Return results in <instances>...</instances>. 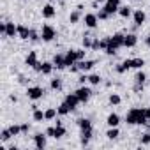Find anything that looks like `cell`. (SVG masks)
<instances>
[{
    "mask_svg": "<svg viewBox=\"0 0 150 150\" xmlns=\"http://www.w3.org/2000/svg\"><path fill=\"white\" fill-rule=\"evenodd\" d=\"M125 122L131 124V125H145V124H148V118L145 115V108H132L125 115Z\"/></svg>",
    "mask_w": 150,
    "mask_h": 150,
    "instance_id": "6da1fadb",
    "label": "cell"
},
{
    "mask_svg": "<svg viewBox=\"0 0 150 150\" xmlns=\"http://www.w3.org/2000/svg\"><path fill=\"white\" fill-rule=\"evenodd\" d=\"M124 34H115L113 37H108V48L104 50L108 55H115L117 53V50L118 48H122L124 46Z\"/></svg>",
    "mask_w": 150,
    "mask_h": 150,
    "instance_id": "7a4b0ae2",
    "label": "cell"
},
{
    "mask_svg": "<svg viewBox=\"0 0 150 150\" xmlns=\"http://www.w3.org/2000/svg\"><path fill=\"white\" fill-rule=\"evenodd\" d=\"M103 9H104L110 16L115 14V13H118V9H120V0H106Z\"/></svg>",
    "mask_w": 150,
    "mask_h": 150,
    "instance_id": "3957f363",
    "label": "cell"
},
{
    "mask_svg": "<svg viewBox=\"0 0 150 150\" xmlns=\"http://www.w3.org/2000/svg\"><path fill=\"white\" fill-rule=\"evenodd\" d=\"M41 37H42V41H46V42L53 41V39H55V28H53L51 25H44V27H42V32H41Z\"/></svg>",
    "mask_w": 150,
    "mask_h": 150,
    "instance_id": "277c9868",
    "label": "cell"
},
{
    "mask_svg": "<svg viewBox=\"0 0 150 150\" xmlns=\"http://www.w3.org/2000/svg\"><path fill=\"white\" fill-rule=\"evenodd\" d=\"M27 96H28V99L37 101V99H41L44 96V88H41V87H30L27 90Z\"/></svg>",
    "mask_w": 150,
    "mask_h": 150,
    "instance_id": "5b68a950",
    "label": "cell"
},
{
    "mask_svg": "<svg viewBox=\"0 0 150 150\" xmlns=\"http://www.w3.org/2000/svg\"><path fill=\"white\" fill-rule=\"evenodd\" d=\"M74 94H76L78 96V99L81 101V103H87L88 99H90V96H92V90L88 88V87H80L76 92H74Z\"/></svg>",
    "mask_w": 150,
    "mask_h": 150,
    "instance_id": "8992f818",
    "label": "cell"
},
{
    "mask_svg": "<svg viewBox=\"0 0 150 150\" xmlns=\"http://www.w3.org/2000/svg\"><path fill=\"white\" fill-rule=\"evenodd\" d=\"M65 134V129L62 125H57V127H48L46 129V136H51V138H62Z\"/></svg>",
    "mask_w": 150,
    "mask_h": 150,
    "instance_id": "52a82bcc",
    "label": "cell"
},
{
    "mask_svg": "<svg viewBox=\"0 0 150 150\" xmlns=\"http://www.w3.org/2000/svg\"><path fill=\"white\" fill-rule=\"evenodd\" d=\"M76 62H78V57H76V50H71V51H67V53H65V65H67V67L74 65Z\"/></svg>",
    "mask_w": 150,
    "mask_h": 150,
    "instance_id": "ba28073f",
    "label": "cell"
},
{
    "mask_svg": "<svg viewBox=\"0 0 150 150\" xmlns=\"http://www.w3.org/2000/svg\"><path fill=\"white\" fill-rule=\"evenodd\" d=\"M97 21H99V18H97V14H85V25L88 27V28H96L97 27Z\"/></svg>",
    "mask_w": 150,
    "mask_h": 150,
    "instance_id": "9c48e42d",
    "label": "cell"
},
{
    "mask_svg": "<svg viewBox=\"0 0 150 150\" xmlns=\"http://www.w3.org/2000/svg\"><path fill=\"white\" fill-rule=\"evenodd\" d=\"M30 34H32V30L28 28V27H25V25H18V35H20V39H30Z\"/></svg>",
    "mask_w": 150,
    "mask_h": 150,
    "instance_id": "30bf717a",
    "label": "cell"
},
{
    "mask_svg": "<svg viewBox=\"0 0 150 150\" xmlns=\"http://www.w3.org/2000/svg\"><path fill=\"white\" fill-rule=\"evenodd\" d=\"M25 62H27V65H30L32 69H35V67L39 65V62H37V53H35V51H30V53L27 55V60H25Z\"/></svg>",
    "mask_w": 150,
    "mask_h": 150,
    "instance_id": "8fae6325",
    "label": "cell"
},
{
    "mask_svg": "<svg viewBox=\"0 0 150 150\" xmlns=\"http://www.w3.org/2000/svg\"><path fill=\"white\" fill-rule=\"evenodd\" d=\"M76 65L80 67V71H90L96 65V60H80L76 62Z\"/></svg>",
    "mask_w": 150,
    "mask_h": 150,
    "instance_id": "7c38bea8",
    "label": "cell"
},
{
    "mask_svg": "<svg viewBox=\"0 0 150 150\" xmlns=\"http://www.w3.org/2000/svg\"><path fill=\"white\" fill-rule=\"evenodd\" d=\"M65 103L69 104V108H71V110H74V108L78 106V103H81V101L78 99V96H76V94H69V96L65 97Z\"/></svg>",
    "mask_w": 150,
    "mask_h": 150,
    "instance_id": "4fadbf2b",
    "label": "cell"
},
{
    "mask_svg": "<svg viewBox=\"0 0 150 150\" xmlns=\"http://www.w3.org/2000/svg\"><path fill=\"white\" fill-rule=\"evenodd\" d=\"M55 14H57V11H55V7H53L51 4H48V6L42 7V16H44L46 20H51Z\"/></svg>",
    "mask_w": 150,
    "mask_h": 150,
    "instance_id": "5bb4252c",
    "label": "cell"
},
{
    "mask_svg": "<svg viewBox=\"0 0 150 150\" xmlns=\"http://www.w3.org/2000/svg\"><path fill=\"white\" fill-rule=\"evenodd\" d=\"M53 65L57 67V69H65L67 65H65V57L64 55H55L53 57Z\"/></svg>",
    "mask_w": 150,
    "mask_h": 150,
    "instance_id": "9a60e30c",
    "label": "cell"
},
{
    "mask_svg": "<svg viewBox=\"0 0 150 150\" xmlns=\"http://www.w3.org/2000/svg\"><path fill=\"white\" fill-rule=\"evenodd\" d=\"M34 143H35V146H37L39 150H42V148L46 146V136H44V134H41V132H39V134H35V136H34Z\"/></svg>",
    "mask_w": 150,
    "mask_h": 150,
    "instance_id": "2e32d148",
    "label": "cell"
},
{
    "mask_svg": "<svg viewBox=\"0 0 150 150\" xmlns=\"http://www.w3.org/2000/svg\"><path fill=\"white\" fill-rule=\"evenodd\" d=\"M18 34V27H14V23L7 21L6 23V37H14Z\"/></svg>",
    "mask_w": 150,
    "mask_h": 150,
    "instance_id": "e0dca14e",
    "label": "cell"
},
{
    "mask_svg": "<svg viewBox=\"0 0 150 150\" xmlns=\"http://www.w3.org/2000/svg\"><path fill=\"white\" fill-rule=\"evenodd\" d=\"M136 42H138V37H136L134 34H127V35L124 37V46H127V48L136 46Z\"/></svg>",
    "mask_w": 150,
    "mask_h": 150,
    "instance_id": "ac0fdd59",
    "label": "cell"
},
{
    "mask_svg": "<svg viewBox=\"0 0 150 150\" xmlns=\"http://www.w3.org/2000/svg\"><path fill=\"white\" fill-rule=\"evenodd\" d=\"M129 69H132V58L124 60V62L117 67V72H118V74H122V72H125V71H129Z\"/></svg>",
    "mask_w": 150,
    "mask_h": 150,
    "instance_id": "d6986e66",
    "label": "cell"
},
{
    "mask_svg": "<svg viewBox=\"0 0 150 150\" xmlns=\"http://www.w3.org/2000/svg\"><path fill=\"white\" fill-rule=\"evenodd\" d=\"M106 124H108L110 127H118V124H120V117H118L117 113H111V115H108Z\"/></svg>",
    "mask_w": 150,
    "mask_h": 150,
    "instance_id": "ffe728a7",
    "label": "cell"
},
{
    "mask_svg": "<svg viewBox=\"0 0 150 150\" xmlns=\"http://www.w3.org/2000/svg\"><path fill=\"white\" fill-rule=\"evenodd\" d=\"M145 18H146V16H145V13H143V11H141V9H139V11H136V13H134V23H136V25H138V27H141V25H143V23H145Z\"/></svg>",
    "mask_w": 150,
    "mask_h": 150,
    "instance_id": "44dd1931",
    "label": "cell"
},
{
    "mask_svg": "<svg viewBox=\"0 0 150 150\" xmlns=\"http://www.w3.org/2000/svg\"><path fill=\"white\" fill-rule=\"evenodd\" d=\"M78 125H80V129H81V131L92 129V122H90L88 118H80V120H78Z\"/></svg>",
    "mask_w": 150,
    "mask_h": 150,
    "instance_id": "7402d4cb",
    "label": "cell"
},
{
    "mask_svg": "<svg viewBox=\"0 0 150 150\" xmlns=\"http://www.w3.org/2000/svg\"><path fill=\"white\" fill-rule=\"evenodd\" d=\"M92 138V129H87V131H81V145H88Z\"/></svg>",
    "mask_w": 150,
    "mask_h": 150,
    "instance_id": "603a6c76",
    "label": "cell"
},
{
    "mask_svg": "<svg viewBox=\"0 0 150 150\" xmlns=\"http://www.w3.org/2000/svg\"><path fill=\"white\" fill-rule=\"evenodd\" d=\"M80 18H81V11H80V9H76L74 13H71V16H69L71 25H72V23H78V21H80Z\"/></svg>",
    "mask_w": 150,
    "mask_h": 150,
    "instance_id": "cb8c5ba5",
    "label": "cell"
},
{
    "mask_svg": "<svg viewBox=\"0 0 150 150\" xmlns=\"http://www.w3.org/2000/svg\"><path fill=\"white\" fill-rule=\"evenodd\" d=\"M57 110H58V115H67L69 111H72V110L69 108V104H67L65 101H64V103H62V104H60V106H58Z\"/></svg>",
    "mask_w": 150,
    "mask_h": 150,
    "instance_id": "d4e9b609",
    "label": "cell"
},
{
    "mask_svg": "<svg viewBox=\"0 0 150 150\" xmlns=\"http://www.w3.org/2000/svg\"><path fill=\"white\" fill-rule=\"evenodd\" d=\"M53 64H50V62H42V67H41V72L42 74H50L51 71H53Z\"/></svg>",
    "mask_w": 150,
    "mask_h": 150,
    "instance_id": "484cf974",
    "label": "cell"
},
{
    "mask_svg": "<svg viewBox=\"0 0 150 150\" xmlns=\"http://www.w3.org/2000/svg\"><path fill=\"white\" fill-rule=\"evenodd\" d=\"M57 113H58V110L50 108V110H46V111H44V117H46V120H53V118L57 117Z\"/></svg>",
    "mask_w": 150,
    "mask_h": 150,
    "instance_id": "4316f807",
    "label": "cell"
},
{
    "mask_svg": "<svg viewBox=\"0 0 150 150\" xmlns=\"http://www.w3.org/2000/svg\"><path fill=\"white\" fill-rule=\"evenodd\" d=\"M145 80H146V74H145V72H141V71L134 76V81H136V83H139V85H143V83H145Z\"/></svg>",
    "mask_w": 150,
    "mask_h": 150,
    "instance_id": "83f0119b",
    "label": "cell"
},
{
    "mask_svg": "<svg viewBox=\"0 0 150 150\" xmlns=\"http://www.w3.org/2000/svg\"><path fill=\"white\" fill-rule=\"evenodd\" d=\"M118 14H120L122 18H129V16H131V7H127V6H125V7H120V9H118Z\"/></svg>",
    "mask_w": 150,
    "mask_h": 150,
    "instance_id": "f1b7e54d",
    "label": "cell"
},
{
    "mask_svg": "<svg viewBox=\"0 0 150 150\" xmlns=\"http://www.w3.org/2000/svg\"><path fill=\"white\" fill-rule=\"evenodd\" d=\"M118 134H120V131H118V129H117V127H111V129H110V131H108V132H106V136H108V138H110V139H115V138H117V136H118Z\"/></svg>",
    "mask_w": 150,
    "mask_h": 150,
    "instance_id": "f546056e",
    "label": "cell"
},
{
    "mask_svg": "<svg viewBox=\"0 0 150 150\" xmlns=\"http://www.w3.org/2000/svg\"><path fill=\"white\" fill-rule=\"evenodd\" d=\"M145 65V60L143 58H132V67L134 69H141Z\"/></svg>",
    "mask_w": 150,
    "mask_h": 150,
    "instance_id": "4dcf8cb0",
    "label": "cell"
},
{
    "mask_svg": "<svg viewBox=\"0 0 150 150\" xmlns=\"http://www.w3.org/2000/svg\"><path fill=\"white\" fill-rule=\"evenodd\" d=\"M32 117H34V120H35V122H41L42 118H46V117H44V113H42L41 110H34V115H32Z\"/></svg>",
    "mask_w": 150,
    "mask_h": 150,
    "instance_id": "1f68e13d",
    "label": "cell"
},
{
    "mask_svg": "<svg viewBox=\"0 0 150 150\" xmlns=\"http://www.w3.org/2000/svg\"><path fill=\"white\" fill-rule=\"evenodd\" d=\"M88 81L92 85H99L101 83V76H99V74H92V76H88Z\"/></svg>",
    "mask_w": 150,
    "mask_h": 150,
    "instance_id": "d6a6232c",
    "label": "cell"
},
{
    "mask_svg": "<svg viewBox=\"0 0 150 150\" xmlns=\"http://www.w3.org/2000/svg\"><path fill=\"white\" fill-rule=\"evenodd\" d=\"M51 88H53V90H58V88H62V81H60L58 78L51 80Z\"/></svg>",
    "mask_w": 150,
    "mask_h": 150,
    "instance_id": "836d02e7",
    "label": "cell"
},
{
    "mask_svg": "<svg viewBox=\"0 0 150 150\" xmlns=\"http://www.w3.org/2000/svg\"><path fill=\"white\" fill-rule=\"evenodd\" d=\"M120 96H117V94H111L110 96V104H120Z\"/></svg>",
    "mask_w": 150,
    "mask_h": 150,
    "instance_id": "e575fe53",
    "label": "cell"
},
{
    "mask_svg": "<svg viewBox=\"0 0 150 150\" xmlns=\"http://www.w3.org/2000/svg\"><path fill=\"white\" fill-rule=\"evenodd\" d=\"M9 131L13 132V136H16V134H20V132H21V125H11V127H9Z\"/></svg>",
    "mask_w": 150,
    "mask_h": 150,
    "instance_id": "d590c367",
    "label": "cell"
},
{
    "mask_svg": "<svg viewBox=\"0 0 150 150\" xmlns=\"http://www.w3.org/2000/svg\"><path fill=\"white\" fill-rule=\"evenodd\" d=\"M11 136H13V132H11L9 129H4V131H2V141H7Z\"/></svg>",
    "mask_w": 150,
    "mask_h": 150,
    "instance_id": "8d00e7d4",
    "label": "cell"
},
{
    "mask_svg": "<svg viewBox=\"0 0 150 150\" xmlns=\"http://www.w3.org/2000/svg\"><path fill=\"white\" fill-rule=\"evenodd\" d=\"M141 143L143 145H150V132H146V134L141 136Z\"/></svg>",
    "mask_w": 150,
    "mask_h": 150,
    "instance_id": "74e56055",
    "label": "cell"
},
{
    "mask_svg": "<svg viewBox=\"0 0 150 150\" xmlns=\"http://www.w3.org/2000/svg\"><path fill=\"white\" fill-rule=\"evenodd\" d=\"M97 18H99V20H108V18H110V14H108V13H106V11L103 9V11H99V14H97Z\"/></svg>",
    "mask_w": 150,
    "mask_h": 150,
    "instance_id": "f35d334b",
    "label": "cell"
},
{
    "mask_svg": "<svg viewBox=\"0 0 150 150\" xmlns=\"http://www.w3.org/2000/svg\"><path fill=\"white\" fill-rule=\"evenodd\" d=\"M83 46H85V48H92V39L85 35V37H83Z\"/></svg>",
    "mask_w": 150,
    "mask_h": 150,
    "instance_id": "ab89813d",
    "label": "cell"
},
{
    "mask_svg": "<svg viewBox=\"0 0 150 150\" xmlns=\"http://www.w3.org/2000/svg\"><path fill=\"white\" fill-rule=\"evenodd\" d=\"M85 53H87V51H85V50H76V57H78V62H80V60H83V58H85Z\"/></svg>",
    "mask_w": 150,
    "mask_h": 150,
    "instance_id": "60d3db41",
    "label": "cell"
},
{
    "mask_svg": "<svg viewBox=\"0 0 150 150\" xmlns=\"http://www.w3.org/2000/svg\"><path fill=\"white\" fill-rule=\"evenodd\" d=\"M92 50H101V41H99V39L92 41Z\"/></svg>",
    "mask_w": 150,
    "mask_h": 150,
    "instance_id": "b9f144b4",
    "label": "cell"
},
{
    "mask_svg": "<svg viewBox=\"0 0 150 150\" xmlns=\"http://www.w3.org/2000/svg\"><path fill=\"white\" fill-rule=\"evenodd\" d=\"M30 41H39V34H37L35 30H32V34H30Z\"/></svg>",
    "mask_w": 150,
    "mask_h": 150,
    "instance_id": "7bdbcfd3",
    "label": "cell"
},
{
    "mask_svg": "<svg viewBox=\"0 0 150 150\" xmlns=\"http://www.w3.org/2000/svg\"><path fill=\"white\" fill-rule=\"evenodd\" d=\"M28 129H30L28 124H23V125H21V132H28Z\"/></svg>",
    "mask_w": 150,
    "mask_h": 150,
    "instance_id": "ee69618b",
    "label": "cell"
},
{
    "mask_svg": "<svg viewBox=\"0 0 150 150\" xmlns=\"http://www.w3.org/2000/svg\"><path fill=\"white\" fill-rule=\"evenodd\" d=\"M78 81H80V83H85V81H88V78H87V76H80Z\"/></svg>",
    "mask_w": 150,
    "mask_h": 150,
    "instance_id": "f6af8a7d",
    "label": "cell"
},
{
    "mask_svg": "<svg viewBox=\"0 0 150 150\" xmlns=\"http://www.w3.org/2000/svg\"><path fill=\"white\" fill-rule=\"evenodd\" d=\"M0 34H4V35H6V23L0 25Z\"/></svg>",
    "mask_w": 150,
    "mask_h": 150,
    "instance_id": "bcb514c9",
    "label": "cell"
},
{
    "mask_svg": "<svg viewBox=\"0 0 150 150\" xmlns=\"http://www.w3.org/2000/svg\"><path fill=\"white\" fill-rule=\"evenodd\" d=\"M104 2H106V0H94V7H96L97 4H104Z\"/></svg>",
    "mask_w": 150,
    "mask_h": 150,
    "instance_id": "7dc6e473",
    "label": "cell"
},
{
    "mask_svg": "<svg viewBox=\"0 0 150 150\" xmlns=\"http://www.w3.org/2000/svg\"><path fill=\"white\" fill-rule=\"evenodd\" d=\"M145 115H146V118L150 120V108H145Z\"/></svg>",
    "mask_w": 150,
    "mask_h": 150,
    "instance_id": "c3c4849f",
    "label": "cell"
},
{
    "mask_svg": "<svg viewBox=\"0 0 150 150\" xmlns=\"http://www.w3.org/2000/svg\"><path fill=\"white\" fill-rule=\"evenodd\" d=\"M146 46H148V48H150V35H148V37H146Z\"/></svg>",
    "mask_w": 150,
    "mask_h": 150,
    "instance_id": "681fc988",
    "label": "cell"
},
{
    "mask_svg": "<svg viewBox=\"0 0 150 150\" xmlns=\"http://www.w3.org/2000/svg\"><path fill=\"white\" fill-rule=\"evenodd\" d=\"M148 127H150V120H148Z\"/></svg>",
    "mask_w": 150,
    "mask_h": 150,
    "instance_id": "f907efd6",
    "label": "cell"
},
{
    "mask_svg": "<svg viewBox=\"0 0 150 150\" xmlns=\"http://www.w3.org/2000/svg\"><path fill=\"white\" fill-rule=\"evenodd\" d=\"M50 2H53V0H50Z\"/></svg>",
    "mask_w": 150,
    "mask_h": 150,
    "instance_id": "816d5d0a",
    "label": "cell"
}]
</instances>
